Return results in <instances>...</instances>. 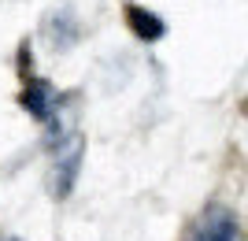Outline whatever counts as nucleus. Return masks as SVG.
Masks as SVG:
<instances>
[{"label":"nucleus","mask_w":248,"mask_h":241,"mask_svg":"<svg viewBox=\"0 0 248 241\" xmlns=\"http://www.w3.org/2000/svg\"><path fill=\"white\" fill-rule=\"evenodd\" d=\"M52 148V167H48V189L52 197H67L78 182V171H82V156H85V137L78 130H67L56 141H48Z\"/></svg>","instance_id":"1"},{"label":"nucleus","mask_w":248,"mask_h":241,"mask_svg":"<svg viewBox=\"0 0 248 241\" xmlns=\"http://www.w3.org/2000/svg\"><path fill=\"white\" fill-rule=\"evenodd\" d=\"M189 241H241V223L230 208L211 204V208H204V215H197Z\"/></svg>","instance_id":"2"},{"label":"nucleus","mask_w":248,"mask_h":241,"mask_svg":"<svg viewBox=\"0 0 248 241\" xmlns=\"http://www.w3.org/2000/svg\"><path fill=\"white\" fill-rule=\"evenodd\" d=\"M45 37H48V45L56 52H67V48H74L82 41V22L71 8H56L45 22Z\"/></svg>","instance_id":"3"},{"label":"nucleus","mask_w":248,"mask_h":241,"mask_svg":"<svg viewBox=\"0 0 248 241\" xmlns=\"http://www.w3.org/2000/svg\"><path fill=\"white\" fill-rule=\"evenodd\" d=\"M22 108L30 112L37 123H48L52 119V112L60 108V96H56V89H52L48 82H41V78H30V82L22 85Z\"/></svg>","instance_id":"4"},{"label":"nucleus","mask_w":248,"mask_h":241,"mask_svg":"<svg viewBox=\"0 0 248 241\" xmlns=\"http://www.w3.org/2000/svg\"><path fill=\"white\" fill-rule=\"evenodd\" d=\"M126 22H130V30L141 37V41H159L163 37V19L159 15H152V11H145V8H137V4H130L126 8Z\"/></svg>","instance_id":"5"},{"label":"nucleus","mask_w":248,"mask_h":241,"mask_svg":"<svg viewBox=\"0 0 248 241\" xmlns=\"http://www.w3.org/2000/svg\"><path fill=\"white\" fill-rule=\"evenodd\" d=\"M0 241H19V238H0Z\"/></svg>","instance_id":"6"}]
</instances>
